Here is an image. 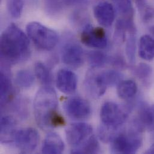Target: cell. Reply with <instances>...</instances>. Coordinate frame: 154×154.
I'll return each mask as SVG.
<instances>
[{
	"label": "cell",
	"instance_id": "obj_5",
	"mask_svg": "<svg viewBox=\"0 0 154 154\" xmlns=\"http://www.w3.org/2000/svg\"><path fill=\"white\" fill-rule=\"evenodd\" d=\"M111 152L113 154H134L140 147L142 139L136 132L118 134L111 142Z\"/></svg>",
	"mask_w": 154,
	"mask_h": 154
},
{
	"label": "cell",
	"instance_id": "obj_24",
	"mask_svg": "<svg viewBox=\"0 0 154 154\" xmlns=\"http://www.w3.org/2000/svg\"><path fill=\"white\" fill-rule=\"evenodd\" d=\"M22 0H7V7L10 15L14 18H19L23 10Z\"/></svg>",
	"mask_w": 154,
	"mask_h": 154
},
{
	"label": "cell",
	"instance_id": "obj_11",
	"mask_svg": "<svg viewBox=\"0 0 154 154\" xmlns=\"http://www.w3.org/2000/svg\"><path fill=\"white\" fill-rule=\"evenodd\" d=\"M61 58L63 62L67 66L79 68L83 63L84 52L77 43L69 42L61 49Z\"/></svg>",
	"mask_w": 154,
	"mask_h": 154
},
{
	"label": "cell",
	"instance_id": "obj_27",
	"mask_svg": "<svg viewBox=\"0 0 154 154\" xmlns=\"http://www.w3.org/2000/svg\"><path fill=\"white\" fill-rule=\"evenodd\" d=\"M126 50L128 58L130 61H133L135 54V40L134 35L132 34L129 36L127 40Z\"/></svg>",
	"mask_w": 154,
	"mask_h": 154
},
{
	"label": "cell",
	"instance_id": "obj_16",
	"mask_svg": "<svg viewBox=\"0 0 154 154\" xmlns=\"http://www.w3.org/2000/svg\"><path fill=\"white\" fill-rule=\"evenodd\" d=\"M139 54L140 58L146 61L154 58V38L150 35H143L139 41Z\"/></svg>",
	"mask_w": 154,
	"mask_h": 154
},
{
	"label": "cell",
	"instance_id": "obj_32",
	"mask_svg": "<svg viewBox=\"0 0 154 154\" xmlns=\"http://www.w3.org/2000/svg\"></svg>",
	"mask_w": 154,
	"mask_h": 154
},
{
	"label": "cell",
	"instance_id": "obj_28",
	"mask_svg": "<svg viewBox=\"0 0 154 154\" xmlns=\"http://www.w3.org/2000/svg\"><path fill=\"white\" fill-rule=\"evenodd\" d=\"M151 68L146 64H140L137 67L136 73L138 76L141 78H145L149 75L151 73Z\"/></svg>",
	"mask_w": 154,
	"mask_h": 154
},
{
	"label": "cell",
	"instance_id": "obj_18",
	"mask_svg": "<svg viewBox=\"0 0 154 154\" xmlns=\"http://www.w3.org/2000/svg\"><path fill=\"white\" fill-rule=\"evenodd\" d=\"M137 91L136 83L131 80L120 82L118 86V94L122 100H128L133 97Z\"/></svg>",
	"mask_w": 154,
	"mask_h": 154
},
{
	"label": "cell",
	"instance_id": "obj_7",
	"mask_svg": "<svg viewBox=\"0 0 154 154\" xmlns=\"http://www.w3.org/2000/svg\"><path fill=\"white\" fill-rule=\"evenodd\" d=\"M14 141L21 153L32 152L37 148L39 142V134L32 128H25L16 132Z\"/></svg>",
	"mask_w": 154,
	"mask_h": 154
},
{
	"label": "cell",
	"instance_id": "obj_6",
	"mask_svg": "<svg viewBox=\"0 0 154 154\" xmlns=\"http://www.w3.org/2000/svg\"><path fill=\"white\" fill-rule=\"evenodd\" d=\"M128 115L119 105L113 102L105 103L100 112V117L104 125L118 128L126 121Z\"/></svg>",
	"mask_w": 154,
	"mask_h": 154
},
{
	"label": "cell",
	"instance_id": "obj_31",
	"mask_svg": "<svg viewBox=\"0 0 154 154\" xmlns=\"http://www.w3.org/2000/svg\"><path fill=\"white\" fill-rule=\"evenodd\" d=\"M146 154H154V145H152L148 149V150L146 152Z\"/></svg>",
	"mask_w": 154,
	"mask_h": 154
},
{
	"label": "cell",
	"instance_id": "obj_20",
	"mask_svg": "<svg viewBox=\"0 0 154 154\" xmlns=\"http://www.w3.org/2000/svg\"><path fill=\"white\" fill-rule=\"evenodd\" d=\"M15 82L20 88L28 89L32 86L34 82V76L30 71L21 70L16 75Z\"/></svg>",
	"mask_w": 154,
	"mask_h": 154
},
{
	"label": "cell",
	"instance_id": "obj_17",
	"mask_svg": "<svg viewBox=\"0 0 154 154\" xmlns=\"http://www.w3.org/2000/svg\"><path fill=\"white\" fill-rule=\"evenodd\" d=\"M100 151V145L95 136H91L81 145L73 148L72 154H96Z\"/></svg>",
	"mask_w": 154,
	"mask_h": 154
},
{
	"label": "cell",
	"instance_id": "obj_4",
	"mask_svg": "<svg viewBox=\"0 0 154 154\" xmlns=\"http://www.w3.org/2000/svg\"><path fill=\"white\" fill-rule=\"evenodd\" d=\"M121 79V75L118 72L103 71L97 74H91L88 76L86 87L93 97H99L104 94L108 87L119 84Z\"/></svg>",
	"mask_w": 154,
	"mask_h": 154
},
{
	"label": "cell",
	"instance_id": "obj_1",
	"mask_svg": "<svg viewBox=\"0 0 154 154\" xmlns=\"http://www.w3.org/2000/svg\"><path fill=\"white\" fill-rule=\"evenodd\" d=\"M0 52L1 60L6 64L25 61L30 54L28 36L15 24H10L1 34Z\"/></svg>",
	"mask_w": 154,
	"mask_h": 154
},
{
	"label": "cell",
	"instance_id": "obj_14",
	"mask_svg": "<svg viewBox=\"0 0 154 154\" xmlns=\"http://www.w3.org/2000/svg\"><path fill=\"white\" fill-rule=\"evenodd\" d=\"M65 145L61 137L55 133H49L46 137L42 146L43 154H61Z\"/></svg>",
	"mask_w": 154,
	"mask_h": 154
},
{
	"label": "cell",
	"instance_id": "obj_3",
	"mask_svg": "<svg viewBox=\"0 0 154 154\" xmlns=\"http://www.w3.org/2000/svg\"><path fill=\"white\" fill-rule=\"evenodd\" d=\"M26 29L29 38L40 49L51 51L58 43L57 33L40 23L30 22L27 25Z\"/></svg>",
	"mask_w": 154,
	"mask_h": 154
},
{
	"label": "cell",
	"instance_id": "obj_21",
	"mask_svg": "<svg viewBox=\"0 0 154 154\" xmlns=\"http://www.w3.org/2000/svg\"><path fill=\"white\" fill-rule=\"evenodd\" d=\"M34 73L39 81L45 86H50L52 75L48 68L42 63L37 62L34 66Z\"/></svg>",
	"mask_w": 154,
	"mask_h": 154
},
{
	"label": "cell",
	"instance_id": "obj_29",
	"mask_svg": "<svg viewBox=\"0 0 154 154\" xmlns=\"http://www.w3.org/2000/svg\"><path fill=\"white\" fill-rule=\"evenodd\" d=\"M64 1L67 5L72 6L83 5L88 2V0H64Z\"/></svg>",
	"mask_w": 154,
	"mask_h": 154
},
{
	"label": "cell",
	"instance_id": "obj_15",
	"mask_svg": "<svg viewBox=\"0 0 154 154\" xmlns=\"http://www.w3.org/2000/svg\"><path fill=\"white\" fill-rule=\"evenodd\" d=\"M16 121L11 116L5 115L1 117L0 122L1 140L3 143L14 140L16 133Z\"/></svg>",
	"mask_w": 154,
	"mask_h": 154
},
{
	"label": "cell",
	"instance_id": "obj_25",
	"mask_svg": "<svg viewBox=\"0 0 154 154\" xmlns=\"http://www.w3.org/2000/svg\"><path fill=\"white\" fill-rule=\"evenodd\" d=\"M89 63L92 67H98L103 66L107 61V57L103 52L92 51L88 55Z\"/></svg>",
	"mask_w": 154,
	"mask_h": 154
},
{
	"label": "cell",
	"instance_id": "obj_8",
	"mask_svg": "<svg viewBox=\"0 0 154 154\" xmlns=\"http://www.w3.org/2000/svg\"><path fill=\"white\" fill-rule=\"evenodd\" d=\"M81 40L86 46L95 49L105 48L108 42L104 30L101 28L93 27L91 25H87L83 28Z\"/></svg>",
	"mask_w": 154,
	"mask_h": 154
},
{
	"label": "cell",
	"instance_id": "obj_22",
	"mask_svg": "<svg viewBox=\"0 0 154 154\" xmlns=\"http://www.w3.org/2000/svg\"><path fill=\"white\" fill-rule=\"evenodd\" d=\"M118 12L123 16L130 17L133 14V8L131 0H112Z\"/></svg>",
	"mask_w": 154,
	"mask_h": 154
},
{
	"label": "cell",
	"instance_id": "obj_10",
	"mask_svg": "<svg viewBox=\"0 0 154 154\" xmlns=\"http://www.w3.org/2000/svg\"><path fill=\"white\" fill-rule=\"evenodd\" d=\"M92 133V127L83 122L71 124L66 130L67 140L73 148L85 142L91 136Z\"/></svg>",
	"mask_w": 154,
	"mask_h": 154
},
{
	"label": "cell",
	"instance_id": "obj_26",
	"mask_svg": "<svg viewBox=\"0 0 154 154\" xmlns=\"http://www.w3.org/2000/svg\"><path fill=\"white\" fill-rule=\"evenodd\" d=\"M46 10L52 14H58L63 9L64 0H44Z\"/></svg>",
	"mask_w": 154,
	"mask_h": 154
},
{
	"label": "cell",
	"instance_id": "obj_9",
	"mask_svg": "<svg viewBox=\"0 0 154 154\" xmlns=\"http://www.w3.org/2000/svg\"><path fill=\"white\" fill-rule=\"evenodd\" d=\"M66 113L75 119H85L91 113V106L88 102L79 97H72L66 100L63 104Z\"/></svg>",
	"mask_w": 154,
	"mask_h": 154
},
{
	"label": "cell",
	"instance_id": "obj_13",
	"mask_svg": "<svg viewBox=\"0 0 154 154\" xmlns=\"http://www.w3.org/2000/svg\"><path fill=\"white\" fill-rule=\"evenodd\" d=\"M94 14L97 22L103 26H111L115 20V8L112 4L107 2L98 4L94 8Z\"/></svg>",
	"mask_w": 154,
	"mask_h": 154
},
{
	"label": "cell",
	"instance_id": "obj_19",
	"mask_svg": "<svg viewBox=\"0 0 154 154\" xmlns=\"http://www.w3.org/2000/svg\"><path fill=\"white\" fill-rule=\"evenodd\" d=\"M11 91V80L7 71L2 69L0 75V95L1 105L4 104L9 99Z\"/></svg>",
	"mask_w": 154,
	"mask_h": 154
},
{
	"label": "cell",
	"instance_id": "obj_23",
	"mask_svg": "<svg viewBox=\"0 0 154 154\" xmlns=\"http://www.w3.org/2000/svg\"><path fill=\"white\" fill-rule=\"evenodd\" d=\"M140 113V119L143 125L149 129L154 130V104L144 107Z\"/></svg>",
	"mask_w": 154,
	"mask_h": 154
},
{
	"label": "cell",
	"instance_id": "obj_2",
	"mask_svg": "<svg viewBox=\"0 0 154 154\" xmlns=\"http://www.w3.org/2000/svg\"><path fill=\"white\" fill-rule=\"evenodd\" d=\"M58 98L50 86H43L37 92L34 101V112L37 124L43 129L62 126L63 116L57 112Z\"/></svg>",
	"mask_w": 154,
	"mask_h": 154
},
{
	"label": "cell",
	"instance_id": "obj_30",
	"mask_svg": "<svg viewBox=\"0 0 154 154\" xmlns=\"http://www.w3.org/2000/svg\"><path fill=\"white\" fill-rule=\"evenodd\" d=\"M137 6L139 7V9H142L145 7L146 5V1L145 0H136Z\"/></svg>",
	"mask_w": 154,
	"mask_h": 154
},
{
	"label": "cell",
	"instance_id": "obj_12",
	"mask_svg": "<svg viewBox=\"0 0 154 154\" xmlns=\"http://www.w3.org/2000/svg\"><path fill=\"white\" fill-rule=\"evenodd\" d=\"M56 85L58 89L62 92L72 94L77 88V76L71 70H60L57 75Z\"/></svg>",
	"mask_w": 154,
	"mask_h": 154
}]
</instances>
